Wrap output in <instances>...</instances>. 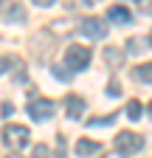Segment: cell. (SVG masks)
Segmentation results:
<instances>
[{
	"label": "cell",
	"mask_w": 152,
	"mask_h": 158,
	"mask_svg": "<svg viewBox=\"0 0 152 158\" xmlns=\"http://www.w3.org/2000/svg\"><path fill=\"white\" fill-rule=\"evenodd\" d=\"M79 34L87 37V40H104L107 37V23L99 17H85L79 23Z\"/></svg>",
	"instance_id": "obj_4"
},
{
	"label": "cell",
	"mask_w": 152,
	"mask_h": 158,
	"mask_svg": "<svg viewBox=\"0 0 152 158\" xmlns=\"http://www.w3.org/2000/svg\"><path fill=\"white\" fill-rule=\"evenodd\" d=\"M65 113H68V118H82L85 116V99L82 96H76V93H70L68 99H65Z\"/></svg>",
	"instance_id": "obj_6"
},
{
	"label": "cell",
	"mask_w": 152,
	"mask_h": 158,
	"mask_svg": "<svg viewBox=\"0 0 152 158\" xmlns=\"http://www.w3.org/2000/svg\"><path fill=\"white\" fill-rule=\"evenodd\" d=\"M144 45H146L144 37H130V40H127V51H130V54H141V51H146Z\"/></svg>",
	"instance_id": "obj_14"
},
{
	"label": "cell",
	"mask_w": 152,
	"mask_h": 158,
	"mask_svg": "<svg viewBox=\"0 0 152 158\" xmlns=\"http://www.w3.org/2000/svg\"><path fill=\"white\" fill-rule=\"evenodd\" d=\"M11 65H14V59H11V56H0V73H6Z\"/></svg>",
	"instance_id": "obj_16"
},
{
	"label": "cell",
	"mask_w": 152,
	"mask_h": 158,
	"mask_svg": "<svg viewBox=\"0 0 152 158\" xmlns=\"http://www.w3.org/2000/svg\"><path fill=\"white\" fill-rule=\"evenodd\" d=\"M28 138H31V133H28L26 124H6V127H3V141H6L11 150L28 147Z\"/></svg>",
	"instance_id": "obj_3"
},
{
	"label": "cell",
	"mask_w": 152,
	"mask_h": 158,
	"mask_svg": "<svg viewBox=\"0 0 152 158\" xmlns=\"http://www.w3.org/2000/svg\"><path fill=\"white\" fill-rule=\"evenodd\" d=\"M90 59H93V54H90V48H85V45H68L65 48V71H70V73H79V71H85L87 65H90Z\"/></svg>",
	"instance_id": "obj_2"
},
{
	"label": "cell",
	"mask_w": 152,
	"mask_h": 158,
	"mask_svg": "<svg viewBox=\"0 0 152 158\" xmlns=\"http://www.w3.org/2000/svg\"><path fill=\"white\" fill-rule=\"evenodd\" d=\"M118 118V113H107V116H99V118H87V127H107Z\"/></svg>",
	"instance_id": "obj_13"
},
{
	"label": "cell",
	"mask_w": 152,
	"mask_h": 158,
	"mask_svg": "<svg viewBox=\"0 0 152 158\" xmlns=\"http://www.w3.org/2000/svg\"><path fill=\"white\" fill-rule=\"evenodd\" d=\"M104 158H121V155H118V152H107Z\"/></svg>",
	"instance_id": "obj_20"
},
{
	"label": "cell",
	"mask_w": 152,
	"mask_h": 158,
	"mask_svg": "<svg viewBox=\"0 0 152 158\" xmlns=\"http://www.w3.org/2000/svg\"><path fill=\"white\" fill-rule=\"evenodd\" d=\"M34 158H51V150H48L45 144H37V147H34Z\"/></svg>",
	"instance_id": "obj_15"
},
{
	"label": "cell",
	"mask_w": 152,
	"mask_h": 158,
	"mask_svg": "<svg viewBox=\"0 0 152 158\" xmlns=\"http://www.w3.org/2000/svg\"><path fill=\"white\" fill-rule=\"evenodd\" d=\"M146 113H149V116H152V102H149V105H146Z\"/></svg>",
	"instance_id": "obj_21"
},
{
	"label": "cell",
	"mask_w": 152,
	"mask_h": 158,
	"mask_svg": "<svg viewBox=\"0 0 152 158\" xmlns=\"http://www.w3.org/2000/svg\"><path fill=\"white\" fill-rule=\"evenodd\" d=\"M113 144H116V152L121 158H130L144 150V135L141 133H130V130H121L116 138H113Z\"/></svg>",
	"instance_id": "obj_1"
},
{
	"label": "cell",
	"mask_w": 152,
	"mask_h": 158,
	"mask_svg": "<svg viewBox=\"0 0 152 158\" xmlns=\"http://www.w3.org/2000/svg\"><path fill=\"white\" fill-rule=\"evenodd\" d=\"M110 96H121V88H118L116 79H110Z\"/></svg>",
	"instance_id": "obj_18"
},
{
	"label": "cell",
	"mask_w": 152,
	"mask_h": 158,
	"mask_svg": "<svg viewBox=\"0 0 152 158\" xmlns=\"http://www.w3.org/2000/svg\"><path fill=\"white\" fill-rule=\"evenodd\" d=\"M124 113H127L130 122H138V118H141V102H138V99H130L127 107H124Z\"/></svg>",
	"instance_id": "obj_12"
},
{
	"label": "cell",
	"mask_w": 152,
	"mask_h": 158,
	"mask_svg": "<svg viewBox=\"0 0 152 158\" xmlns=\"http://www.w3.org/2000/svg\"><path fill=\"white\" fill-rule=\"evenodd\" d=\"M149 43H152V34H149Z\"/></svg>",
	"instance_id": "obj_22"
},
{
	"label": "cell",
	"mask_w": 152,
	"mask_h": 158,
	"mask_svg": "<svg viewBox=\"0 0 152 158\" xmlns=\"http://www.w3.org/2000/svg\"><path fill=\"white\" fill-rule=\"evenodd\" d=\"M132 76L138 79V82H152V62H144V65H138V68H132Z\"/></svg>",
	"instance_id": "obj_11"
},
{
	"label": "cell",
	"mask_w": 152,
	"mask_h": 158,
	"mask_svg": "<svg viewBox=\"0 0 152 158\" xmlns=\"http://www.w3.org/2000/svg\"><path fill=\"white\" fill-rule=\"evenodd\" d=\"M107 20L110 23H116V26H130L132 23V14L127 6H110L107 9Z\"/></svg>",
	"instance_id": "obj_8"
},
{
	"label": "cell",
	"mask_w": 152,
	"mask_h": 158,
	"mask_svg": "<svg viewBox=\"0 0 152 158\" xmlns=\"http://www.w3.org/2000/svg\"><path fill=\"white\" fill-rule=\"evenodd\" d=\"M6 158H23V155H20V152H9Z\"/></svg>",
	"instance_id": "obj_19"
},
{
	"label": "cell",
	"mask_w": 152,
	"mask_h": 158,
	"mask_svg": "<svg viewBox=\"0 0 152 158\" xmlns=\"http://www.w3.org/2000/svg\"><path fill=\"white\" fill-rule=\"evenodd\" d=\"M102 150V144L99 141H90V138H79V141H76V155H93V152H99Z\"/></svg>",
	"instance_id": "obj_10"
},
{
	"label": "cell",
	"mask_w": 152,
	"mask_h": 158,
	"mask_svg": "<svg viewBox=\"0 0 152 158\" xmlns=\"http://www.w3.org/2000/svg\"><path fill=\"white\" fill-rule=\"evenodd\" d=\"M0 14L6 20H14V23H23L26 20V9L20 3H6V0H0Z\"/></svg>",
	"instance_id": "obj_7"
},
{
	"label": "cell",
	"mask_w": 152,
	"mask_h": 158,
	"mask_svg": "<svg viewBox=\"0 0 152 158\" xmlns=\"http://www.w3.org/2000/svg\"><path fill=\"white\" fill-rule=\"evenodd\" d=\"M104 62H107L113 71L121 68V65H124V51L116 48V45H107V48H104Z\"/></svg>",
	"instance_id": "obj_9"
},
{
	"label": "cell",
	"mask_w": 152,
	"mask_h": 158,
	"mask_svg": "<svg viewBox=\"0 0 152 158\" xmlns=\"http://www.w3.org/2000/svg\"><path fill=\"white\" fill-rule=\"evenodd\" d=\"M54 76H56V79H62V82H68V79H70V73H68V71H62L59 65L54 68Z\"/></svg>",
	"instance_id": "obj_17"
},
{
	"label": "cell",
	"mask_w": 152,
	"mask_h": 158,
	"mask_svg": "<svg viewBox=\"0 0 152 158\" xmlns=\"http://www.w3.org/2000/svg\"><path fill=\"white\" fill-rule=\"evenodd\" d=\"M56 113V105L51 99H31L28 102V116L34 122H48V118Z\"/></svg>",
	"instance_id": "obj_5"
}]
</instances>
